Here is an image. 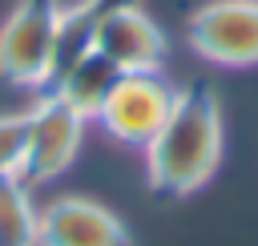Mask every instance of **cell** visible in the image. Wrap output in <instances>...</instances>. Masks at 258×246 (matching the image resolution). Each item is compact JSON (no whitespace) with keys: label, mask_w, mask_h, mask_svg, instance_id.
Segmentation results:
<instances>
[{"label":"cell","mask_w":258,"mask_h":246,"mask_svg":"<svg viewBox=\"0 0 258 246\" xmlns=\"http://www.w3.org/2000/svg\"><path fill=\"white\" fill-rule=\"evenodd\" d=\"M173 93L177 89H169L157 73H121L113 81V89L105 93V101L97 109V121L113 141L145 149L157 137L161 121L169 117Z\"/></svg>","instance_id":"5b68a950"},{"label":"cell","mask_w":258,"mask_h":246,"mask_svg":"<svg viewBox=\"0 0 258 246\" xmlns=\"http://www.w3.org/2000/svg\"><path fill=\"white\" fill-rule=\"evenodd\" d=\"M222 161V105L206 81L173 93L169 117L145 145V177L153 194L185 198L202 190Z\"/></svg>","instance_id":"6da1fadb"},{"label":"cell","mask_w":258,"mask_h":246,"mask_svg":"<svg viewBox=\"0 0 258 246\" xmlns=\"http://www.w3.org/2000/svg\"><path fill=\"white\" fill-rule=\"evenodd\" d=\"M64 8L56 0H16L0 24V77L20 89H48L60 69Z\"/></svg>","instance_id":"7a4b0ae2"},{"label":"cell","mask_w":258,"mask_h":246,"mask_svg":"<svg viewBox=\"0 0 258 246\" xmlns=\"http://www.w3.org/2000/svg\"><path fill=\"white\" fill-rule=\"evenodd\" d=\"M36 246H133V234L109 206L69 194L40 210Z\"/></svg>","instance_id":"52a82bcc"},{"label":"cell","mask_w":258,"mask_h":246,"mask_svg":"<svg viewBox=\"0 0 258 246\" xmlns=\"http://www.w3.org/2000/svg\"><path fill=\"white\" fill-rule=\"evenodd\" d=\"M189 48L218 69L258 65V0H206L185 24Z\"/></svg>","instance_id":"277c9868"},{"label":"cell","mask_w":258,"mask_h":246,"mask_svg":"<svg viewBox=\"0 0 258 246\" xmlns=\"http://www.w3.org/2000/svg\"><path fill=\"white\" fill-rule=\"evenodd\" d=\"M85 121L69 101H60L56 93L40 89V97L32 101V109L24 113V149H20V165H16V177L36 190L52 177H60L77 149H81V137H85Z\"/></svg>","instance_id":"3957f363"},{"label":"cell","mask_w":258,"mask_h":246,"mask_svg":"<svg viewBox=\"0 0 258 246\" xmlns=\"http://www.w3.org/2000/svg\"><path fill=\"white\" fill-rule=\"evenodd\" d=\"M24 149V113H0V177L16 173Z\"/></svg>","instance_id":"30bf717a"},{"label":"cell","mask_w":258,"mask_h":246,"mask_svg":"<svg viewBox=\"0 0 258 246\" xmlns=\"http://www.w3.org/2000/svg\"><path fill=\"white\" fill-rule=\"evenodd\" d=\"M85 48H97L117 73H157L165 60V32L137 0H117L97 16Z\"/></svg>","instance_id":"8992f818"},{"label":"cell","mask_w":258,"mask_h":246,"mask_svg":"<svg viewBox=\"0 0 258 246\" xmlns=\"http://www.w3.org/2000/svg\"><path fill=\"white\" fill-rule=\"evenodd\" d=\"M40 210L32 206V190L16 177H0V246H36Z\"/></svg>","instance_id":"9c48e42d"},{"label":"cell","mask_w":258,"mask_h":246,"mask_svg":"<svg viewBox=\"0 0 258 246\" xmlns=\"http://www.w3.org/2000/svg\"><path fill=\"white\" fill-rule=\"evenodd\" d=\"M117 77H121V73H117L97 48H81V52L52 77L48 93H56L60 101H69L81 117H97V109H101V101H105V93L113 89Z\"/></svg>","instance_id":"ba28073f"}]
</instances>
